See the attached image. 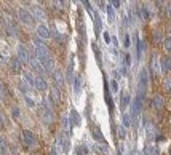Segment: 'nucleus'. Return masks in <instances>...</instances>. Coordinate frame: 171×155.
Instances as JSON below:
<instances>
[{
    "label": "nucleus",
    "mask_w": 171,
    "mask_h": 155,
    "mask_svg": "<svg viewBox=\"0 0 171 155\" xmlns=\"http://www.w3.org/2000/svg\"><path fill=\"white\" fill-rule=\"evenodd\" d=\"M50 96H51V99H53V103H54V104H58V103H59L61 93L58 91V88H53V90H51V93H50Z\"/></svg>",
    "instance_id": "obj_17"
},
{
    "label": "nucleus",
    "mask_w": 171,
    "mask_h": 155,
    "mask_svg": "<svg viewBox=\"0 0 171 155\" xmlns=\"http://www.w3.org/2000/svg\"><path fill=\"white\" fill-rule=\"evenodd\" d=\"M155 40H157V42H160V40H161V37H160V32H155Z\"/></svg>",
    "instance_id": "obj_39"
},
{
    "label": "nucleus",
    "mask_w": 171,
    "mask_h": 155,
    "mask_svg": "<svg viewBox=\"0 0 171 155\" xmlns=\"http://www.w3.org/2000/svg\"><path fill=\"white\" fill-rule=\"evenodd\" d=\"M123 125H125V126H130V115H123Z\"/></svg>",
    "instance_id": "obj_31"
},
{
    "label": "nucleus",
    "mask_w": 171,
    "mask_h": 155,
    "mask_svg": "<svg viewBox=\"0 0 171 155\" xmlns=\"http://www.w3.org/2000/svg\"><path fill=\"white\" fill-rule=\"evenodd\" d=\"M107 15H109V21L110 23L115 21V10L112 8V5H107Z\"/></svg>",
    "instance_id": "obj_20"
},
{
    "label": "nucleus",
    "mask_w": 171,
    "mask_h": 155,
    "mask_svg": "<svg viewBox=\"0 0 171 155\" xmlns=\"http://www.w3.org/2000/svg\"><path fill=\"white\" fill-rule=\"evenodd\" d=\"M13 115L18 118V117H19V111H18V109H13Z\"/></svg>",
    "instance_id": "obj_38"
},
{
    "label": "nucleus",
    "mask_w": 171,
    "mask_h": 155,
    "mask_svg": "<svg viewBox=\"0 0 171 155\" xmlns=\"http://www.w3.org/2000/svg\"><path fill=\"white\" fill-rule=\"evenodd\" d=\"M101 19H98V16H94V27H96V34L101 32Z\"/></svg>",
    "instance_id": "obj_28"
},
{
    "label": "nucleus",
    "mask_w": 171,
    "mask_h": 155,
    "mask_svg": "<svg viewBox=\"0 0 171 155\" xmlns=\"http://www.w3.org/2000/svg\"><path fill=\"white\" fill-rule=\"evenodd\" d=\"M139 86H141V94H144V91L147 88V70L142 69L139 75Z\"/></svg>",
    "instance_id": "obj_7"
},
{
    "label": "nucleus",
    "mask_w": 171,
    "mask_h": 155,
    "mask_svg": "<svg viewBox=\"0 0 171 155\" xmlns=\"http://www.w3.org/2000/svg\"><path fill=\"white\" fill-rule=\"evenodd\" d=\"M24 98H26V103L29 104V107H35V101H34L29 94H24Z\"/></svg>",
    "instance_id": "obj_29"
},
{
    "label": "nucleus",
    "mask_w": 171,
    "mask_h": 155,
    "mask_svg": "<svg viewBox=\"0 0 171 155\" xmlns=\"http://www.w3.org/2000/svg\"><path fill=\"white\" fill-rule=\"evenodd\" d=\"M123 43H125V47H130V35L125 34V39H123Z\"/></svg>",
    "instance_id": "obj_32"
},
{
    "label": "nucleus",
    "mask_w": 171,
    "mask_h": 155,
    "mask_svg": "<svg viewBox=\"0 0 171 155\" xmlns=\"http://www.w3.org/2000/svg\"><path fill=\"white\" fill-rule=\"evenodd\" d=\"M142 103H144V94H139V96L135 98V101H133V104H131V115H133V117H136V115L141 112Z\"/></svg>",
    "instance_id": "obj_3"
},
{
    "label": "nucleus",
    "mask_w": 171,
    "mask_h": 155,
    "mask_svg": "<svg viewBox=\"0 0 171 155\" xmlns=\"http://www.w3.org/2000/svg\"><path fill=\"white\" fill-rule=\"evenodd\" d=\"M18 59H19L23 64H27V62L31 61L29 51H27V48L24 47V45H19V47H18Z\"/></svg>",
    "instance_id": "obj_4"
},
{
    "label": "nucleus",
    "mask_w": 171,
    "mask_h": 155,
    "mask_svg": "<svg viewBox=\"0 0 171 155\" xmlns=\"http://www.w3.org/2000/svg\"><path fill=\"white\" fill-rule=\"evenodd\" d=\"M80 88H82V77H75L74 80V90H75V93H80Z\"/></svg>",
    "instance_id": "obj_19"
},
{
    "label": "nucleus",
    "mask_w": 171,
    "mask_h": 155,
    "mask_svg": "<svg viewBox=\"0 0 171 155\" xmlns=\"http://www.w3.org/2000/svg\"><path fill=\"white\" fill-rule=\"evenodd\" d=\"M6 153V141L0 136V155H5Z\"/></svg>",
    "instance_id": "obj_21"
},
{
    "label": "nucleus",
    "mask_w": 171,
    "mask_h": 155,
    "mask_svg": "<svg viewBox=\"0 0 171 155\" xmlns=\"http://www.w3.org/2000/svg\"><path fill=\"white\" fill-rule=\"evenodd\" d=\"M21 138H23V142L27 145V147H34V145L37 144V139H35V134L29 130H24L23 134H21Z\"/></svg>",
    "instance_id": "obj_2"
},
{
    "label": "nucleus",
    "mask_w": 171,
    "mask_h": 155,
    "mask_svg": "<svg viewBox=\"0 0 171 155\" xmlns=\"http://www.w3.org/2000/svg\"><path fill=\"white\" fill-rule=\"evenodd\" d=\"M67 82H74V58H71L67 66Z\"/></svg>",
    "instance_id": "obj_15"
},
{
    "label": "nucleus",
    "mask_w": 171,
    "mask_h": 155,
    "mask_svg": "<svg viewBox=\"0 0 171 155\" xmlns=\"http://www.w3.org/2000/svg\"><path fill=\"white\" fill-rule=\"evenodd\" d=\"M34 88H35V90H40V91H45L46 88H48V83H46L45 78L35 77V80H34Z\"/></svg>",
    "instance_id": "obj_8"
},
{
    "label": "nucleus",
    "mask_w": 171,
    "mask_h": 155,
    "mask_svg": "<svg viewBox=\"0 0 171 155\" xmlns=\"http://www.w3.org/2000/svg\"><path fill=\"white\" fill-rule=\"evenodd\" d=\"M71 123H72V126H74V125H75V126L80 125V115H79L77 111H74V109L71 111Z\"/></svg>",
    "instance_id": "obj_14"
},
{
    "label": "nucleus",
    "mask_w": 171,
    "mask_h": 155,
    "mask_svg": "<svg viewBox=\"0 0 171 155\" xmlns=\"http://www.w3.org/2000/svg\"><path fill=\"white\" fill-rule=\"evenodd\" d=\"M29 64L32 66V69L34 70H37V72H43L45 69H43V66H42V62L37 59V58H31V61H29Z\"/></svg>",
    "instance_id": "obj_11"
},
{
    "label": "nucleus",
    "mask_w": 171,
    "mask_h": 155,
    "mask_svg": "<svg viewBox=\"0 0 171 155\" xmlns=\"http://www.w3.org/2000/svg\"><path fill=\"white\" fill-rule=\"evenodd\" d=\"M6 96V86L3 85V82L0 80V99H5Z\"/></svg>",
    "instance_id": "obj_24"
},
{
    "label": "nucleus",
    "mask_w": 171,
    "mask_h": 155,
    "mask_svg": "<svg viewBox=\"0 0 171 155\" xmlns=\"http://www.w3.org/2000/svg\"><path fill=\"white\" fill-rule=\"evenodd\" d=\"M125 59H126V64L130 66V56H128V54H125Z\"/></svg>",
    "instance_id": "obj_41"
},
{
    "label": "nucleus",
    "mask_w": 171,
    "mask_h": 155,
    "mask_svg": "<svg viewBox=\"0 0 171 155\" xmlns=\"http://www.w3.org/2000/svg\"><path fill=\"white\" fill-rule=\"evenodd\" d=\"M130 104V94L125 91V94L122 96V106H123V109H125V106H128Z\"/></svg>",
    "instance_id": "obj_26"
},
{
    "label": "nucleus",
    "mask_w": 171,
    "mask_h": 155,
    "mask_svg": "<svg viewBox=\"0 0 171 155\" xmlns=\"http://www.w3.org/2000/svg\"><path fill=\"white\" fill-rule=\"evenodd\" d=\"M163 45H165V50L171 54V37H168V39H165V42H163Z\"/></svg>",
    "instance_id": "obj_27"
},
{
    "label": "nucleus",
    "mask_w": 171,
    "mask_h": 155,
    "mask_svg": "<svg viewBox=\"0 0 171 155\" xmlns=\"http://www.w3.org/2000/svg\"><path fill=\"white\" fill-rule=\"evenodd\" d=\"M34 47H35V56H37V59H39L40 62L45 61V59H48V58H51L50 51H48V48L45 47V43L42 42V39H34Z\"/></svg>",
    "instance_id": "obj_1"
},
{
    "label": "nucleus",
    "mask_w": 171,
    "mask_h": 155,
    "mask_svg": "<svg viewBox=\"0 0 171 155\" xmlns=\"http://www.w3.org/2000/svg\"><path fill=\"white\" fill-rule=\"evenodd\" d=\"M19 19L24 23V24H27V26H31L32 23H34V16L26 10V8H21L19 10Z\"/></svg>",
    "instance_id": "obj_5"
},
{
    "label": "nucleus",
    "mask_w": 171,
    "mask_h": 155,
    "mask_svg": "<svg viewBox=\"0 0 171 155\" xmlns=\"http://www.w3.org/2000/svg\"><path fill=\"white\" fill-rule=\"evenodd\" d=\"M3 125V122H2V117H0V126H2Z\"/></svg>",
    "instance_id": "obj_42"
},
{
    "label": "nucleus",
    "mask_w": 171,
    "mask_h": 155,
    "mask_svg": "<svg viewBox=\"0 0 171 155\" xmlns=\"http://www.w3.org/2000/svg\"><path fill=\"white\" fill-rule=\"evenodd\" d=\"M32 15L37 18V19H45V18H46L45 11L42 10L40 6H32Z\"/></svg>",
    "instance_id": "obj_12"
},
{
    "label": "nucleus",
    "mask_w": 171,
    "mask_h": 155,
    "mask_svg": "<svg viewBox=\"0 0 171 155\" xmlns=\"http://www.w3.org/2000/svg\"><path fill=\"white\" fill-rule=\"evenodd\" d=\"M53 77H54L56 85L62 88V85H64V75L61 74V70H54V72H53Z\"/></svg>",
    "instance_id": "obj_13"
},
{
    "label": "nucleus",
    "mask_w": 171,
    "mask_h": 155,
    "mask_svg": "<svg viewBox=\"0 0 171 155\" xmlns=\"http://www.w3.org/2000/svg\"><path fill=\"white\" fill-rule=\"evenodd\" d=\"M10 67H11V70L15 72V74H18V72H21L23 62L18 59V58H13V59H10Z\"/></svg>",
    "instance_id": "obj_10"
},
{
    "label": "nucleus",
    "mask_w": 171,
    "mask_h": 155,
    "mask_svg": "<svg viewBox=\"0 0 171 155\" xmlns=\"http://www.w3.org/2000/svg\"><path fill=\"white\" fill-rule=\"evenodd\" d=\"M168 16H171V3H168Z\"/></svg>",
    "instance_id": "obj_40"
},
{
    "label": "nucleus",
    "mask_w": 171,
    "mask_h": 155,
    "mask_svg": "<svg viewBox=\"0 0 171 155\" xmlns=\"http://www.w3.org/2000/svg\"><path fill=\"white\" fill-rule=\"evenodd\" d=\"M93 134H94V138H96V139H99V141H102V142H104V138H102V133H101V130L98 128V126H96V128H94V130H93Z\"/></svg>",
    "instance_id": "obj_25"
},
{
    "label": "nucleus",
    "mask_w": 171,
    "mask_h": 155,
    "mask_svg": "<svg viewBox=\"0 0 171 155\" xmlns=\"http://www.w3.org/2000/svg\"><path fill=\"white\" fill-rule=\"evenodd\" d=\"M141 13H142V18H144V19H149V18H150V13H149V10H147L146 6L141 10Z\"/></svg>",
    "instance_id": "obj_30"
},
{
    "label": "nucleus",
    "mask_w": 171,
    "mask_h": 155,
    "mask_svg": "<svg viewBox=\"0 0 171 155\" xmlns=\"http://www.w3.org/2000/svg\"><path fill=\"white\" fill-rule=\"evenodd\" d=\"M40 115L43 117L45 122H53V112H51V109H48L46 103H43V106L40 107Z\"/></svg>",
    "instance_id": "obj_6"
},
{
    "label": "nucleus",
    "mask_w": 171,
    "mask_h": 155,
    "mask_svg": "<svg viewBox=\"0 0 171 155\" xmlns=\"http://www.w3.org/2000/svg\"><path fill=\"white\" fill-rule=\"evenodd\" d=\"M104 40H106L107 43H110V37H109V34H104Z\"/></svg>",
    "instance_id": "obj_37"
},
{
    "label": "nucleus",
    "mask_w": 171,
    "mask_h": 155,
    "mask_svg": "<svg viewBox=\"0 0 171 155\" xmlns=\"http://www.w3.org/2000/svg\"><path fill=\"white\" fill-rule=\"evenodd\" d=\"M110 85H112V90H113V91H117V90H118V86H117V82H115V80H112V83H110Z\"/></svg>",
    "instance_id": "obj_36"
},
{
    "label": "nucleus",
    "mask_w": 171,
    "mask_h": 155,
    "mask_svg": "<svg viewBox=\"0 0 171 155\" xmlns=\"http://www.w3.org/2000/svg\"><path fill=\"white\" fill-rule=\"evenodd\" d=\"M37 34H39V39H48L50 35H51L50 29L45 24H40L39 27H37Z\"/></svg>",
    "instance_id": "obj_9"
},
{
    "label": "nucleus",
    "mask_w": 171,
    "mask_h": 155,
    "mask_svg": "<svg viewBox=\"0 0 171 155\" xmlns=\"http://www.w3.org/2000/svg\"><path fill=\"white\" fill-rule=\"evenodd\" d=\"M110 3H112V6H113V8H118V6L122 5L120 0H113V2H110Z\"/></svg>",
    "instance_id": "obj_33"
},
{
    "label": "nucleus",
    "mask_w": 171,
    "mask_h": 155,
    "mask_svg": "<svg viewBox=\"0 0 171 155\" xmlns=\"http://www.w3.org/2000/svg\"><path fill=\"white\" fill-rule=\"evenodd\" d=\"M160 66H161V72H168L169 70V58H161Z\"/></svg>",
    "instance_id": "obj_18"
},
{
    "label": "nucleus",
    "mask_w": 171,
    "mask_h": 155,
    "mask_svg": "<svg viewBox=\"0 0 171 155\" xmlns=\"http://www.w3.org/2000/svg\"><path fill=\"white\" fill-rule=\"evenodd\" d=\"M117 131H118V133H117V134H118V138H120V139H125V136H126L125 126H122V125H120V126H117Z\"/></svg>",
    "instance_id": "obj_23"
},
{
    "label": "nucleus",
    "mask_w": 171,
    "mask_h": 155,
    "mask_svg": "<svg viewBox=\"0 0 171 155\" xmlns=\"http://www.w3.org/2000/svg\"><path fill=\"white\" fill-rule=\"evenodd\" d=\"M23 78H24V82L29 86H34V80H35V77H32V74H29V72H23Z\"/></svg>",
    "instance_id": "obj_16"
},
{
    "label": "nucleus",
    "mask_w": 171,
    "mask_h": 155,
    "mask_svg": "<svg viewBox=\"0 0 171 155\" xmlns=\"http://www.w3.org/2000/svg\"><path fill=\"white\" fill-rule=\"evenodd\" d=\"M53 3H54L56 8H62V6H64V2H58V0H56V2H53Z\"/></svg>",
    "instance_id": "obj_35"
},
{
    "label": "nucleus",
    "mask_w": 171,
    "mask_h": 155,
    "mask_svg": "<svg viewBox=\"0 0 171 155\" xmlns=\"http://www.w3.org/2000/svg\"><path fill=\"white\" fill-rule=\"evenodd\" d=\"M154 106H155V109L163 107V99H161V96H155L154 98Z\"/></svg>",
    "instance_id": "obj_22"
},
{
    "label": "nucleus",
    "mask_w": 171,
    "mask_h": 155,
    "mask_svg": "<svg viewBox=\"0 0 171 155\" xmlns=\"http://www.w3.org/2000/svg\"><path fill=\"white\" fill-rule=\"evenodd\" d=\"M165 88H166V90H171V78H166V80H165Z\"/></svg>",
    "instance_id": "obj_34"
}]
</instances>
